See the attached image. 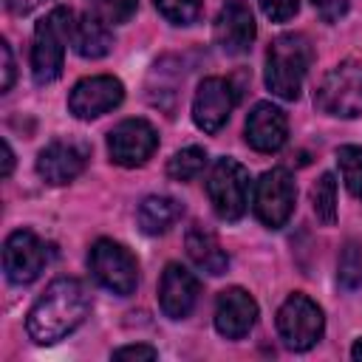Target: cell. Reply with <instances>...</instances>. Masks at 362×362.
Here are the masks:
<instances>
[{
	"instance_id": "ac0fdd59",
	"label": "cell",
	"mask_w": 362,
	"mask_h": 362,
	"mask_svg": "<svg viewBox=\"0 0 362 362\" xmlns=\"http://www.w3.org/2000/svg\"><path fill=\"white\" fill-rule=\"evenodd\" d=\"M184 246H187L189 260H192L201 272H206V274L215 277V274H223V272L229 269V255H226V249L221 246V240H218V235H215L212 229H206V226H201V223H192V226L187 229Z\"/></svg>"
},
{
	"instance_id": "5bb4252c",
	"label": "cell",
	"mask_w": 362,
	"mask_h": 362,
	"mask_svg": "<svg viewBox=\"0 0 362 362\" xmlns=\"http://www.w3.org/2000/svg\"><path fill=\"white\" fill-rule=\"evenodd\" d=\"M246 144L257 153H277L286 139H288V119L286 113L272 105V102H257L249 116H246V127H243Z\"/></svg>"
},
{
	"instance_id": "3957f363",
	"label": "cell",
	"mask_w": 362,
	"mask_h": 362,
	"mask_svg": "<svg viewBox=\"0 0 362 362\" xmlns=\"http://www.w3.org/2000/svg\"><path fill=\"white\" fill-rule=\"evenodd\" d=\"M74 11L65 6L51 8L34 28V45H31V76L37 85H51L62 74L65 62V45L71 42V25Z\"/></svg>"
},
{
	"instance_id": "83f0119b",
	"label": "cell",
	"mask_w": 362,
	"mask_h": 362,
	"mask_svg": "<svg viewBox=\"0 0 362 362\" xmlns=\"http://www.w3.org/2000/svg\"><path fill=\"white\" fill-rule=\"evenodd\" d=\"M317 14L325 20V23H337L345 11H348V0H311Z\"/></svg>"
},
{
	"instance_id": "ba28073f",
	"label": "cell",
	"mask_w": 362,
	"mask_h": 362,
	"mask_svg": "<svg viewBox=\"0 0 362 362\" xmlns=\"http://www.w3.org/2000/svg\"><path fill=\"white\" fill-rule=\"evenodd\" d=\"M294 204H297V184L288 175V170L274 167V170H266L255 181L252 206H255V215H257V221L263 226L280 229L291 218Z\"/></svg>"
},
{
	"instance_id": "d6a6232c",
	"label": "cell",
	"mask_w": 362,
	"mask_h": 362,
	"mask_svg": "<svg viewBox=\"0 0 362 362\" xmlns=\"http://www.w3.org/2000/svg\"><path fill=\"white\" fill-rule=\"evenodd\" d=\"M351 356H354L356 362H362V337L354 342V348H351Z\"/></svg>"
},
{
	"instance_id": "9c48e42d",
	"label": "cell",
	"mask_w": 362,
	"mask_h": 362,
	"mask_svg": "<svg viewBox=\"0 0 362 362\" xmlns=\"http://www.w3.org/2000/svg\"><path fill=\"white\" fill-rule=\"evenodd\" d=\"M48 263V246L31 232L17 229L3 243V272L14 286H28Z\"/></svg>"
},
{
	"instance_id": "7a4b0ae2",
	"label": "cell",
	"mask_w": 362,
	"mask_h": 362,
	"mask_svg": "<svg viewBox=\"0 0 362 362\" xmlns=\"http://www.w3.org/2000/svg\"><path fill=\"white\" fill-rule=\"evenodd\" d=\"M311 59H314V48L305 34L288 31L274 37V42L266 51V88L274 96L294 102L303 90Z\"/></svg>"
},
{
	"instance_id": "9a60e30c",
	"label": "cell",
	"mask_w": 362,
	"mask_h": 362,
	"mask_svg": "<svg viewBox=\"0 0 362 362\" xmlns=\"http://www.w3.org/2000/svg\"><path fill=\"white\" fill-rule=\"evenodd\" d=\"M257 320V303L249 291H243L240 286L223 288L218 294L215 303V331L226 339H240L252 331Z\"/></svg>"
},
{
	"instance_id": "6da1fadb",
	"label": "cell",
	"mask_w": 362,
	"mask_h": 362,
	"mask_svg": "<svg viewBox=\"0 0 362 362\" xmlns=\"http://www.w3.org/2000/svg\"><path fill=\"white\" fill-rule=\"evenodd\" d=\"M90 300L76 277H57L28 311L25 331L37 345H54L82 325Z\"/></svg>"
},
{
	"instance_id": "d6986e66",
	"label": "cell",
	"mask_w": 362,
	"mask_h": 362,
	"mask_svg": "<svg viewBox=\"0 0 362 362\" xmlns=\"http://www.w3.org/2000/svg\"><path fill=\"white\" fill-rule=\"evenodd\" d=\"M71 45L79 57L85 59H99L113 48V34L107 28L105 20H99L96 14H82L74 17L71 25Z\"/></svg>"
},
{
	"instance_id": "8fae6325",
	"label": "cell",
	"mask_w": 362,
	"mask_h": 362,
	"mask_svg": "<svg viewBox=\"0 0 362 362\" xmlns=\"http://www.w3.org/2000/svg\"><path fill=\"white\" fill-rule=\"evenodd\" d=\"M122 99H124V85L116 76H107V74L85 76L68 93V110L76 119L90 122V119H99V116L110 113L113 107H119Z\"/></svg>"
},
{
	"instance_id": "f546056e",
	"label": "cell",
	"mask_w": 362,
	"mask_h": 362,
	"mask_svg": "<svg viewBox=\"0 0 362 362\" xmlns=\"http://www.w3.org/2000/svg\"><path fill=\"white\" fill-rule=\"evenodd\" d=\"M0 57H3V82H0V90L8 93L11 85H14V57H11V45L6 40L0 42Z\"/></svg>"
},
{
	"instance_id": "7402d4cb",
	"label": "cell",
	"mask_w": 362,
	"mask_h": 362,
	"mask_svg": "<svg viewBox=\"0 0 362 362\" xmlns=\"http://www.w3.org/2000/svg\"><path fill=\"white\" fill-rule=\"evenodd\" d=\"M337 164H339V175L345 181L348 192L362 201V147L359 144H342L337 150Z\"/></svg>"
},
{
	"instance_id": "4fadbf2b",
	"label": "cell",
	"mask_w": 362,
	"mask_h": 362,
	"mask_svg": "<svg viewBox=\"0 0 362 362\" xmlns=\"http://www.w3.org/2000/svg\"><path fill=\"white\" fill-rule=\"evenodd\" d=\"M255 34H257V25H255L252 8L243 0H229L218 11V17H215V42L223 54H229V57L246 54L255 42Z\"/></svg>"
},
{
	"instance_id": "f1b7e54d",
	"label": "cell",
	"mask_w": 362,
	"mask_h": 362,
	"mask_svg": "<svg viewBox=\"0 0 362 362\" xmlns=\"http://www.w3.org/2000/svg\"><path fill=\"white\" fill-rule=\"evenodd\" d=\"M158 351L153 345H124V348H116L113 351V359H156Z\"/></svg>"
},
{
	"instance_id": "277c9868",
	"label": "cell",
	"mask_w": 362,
	"mask_h": 362,
	"mask_svg": "<svg viewBox=\"0 0 362 362\" xmlns=\"http://www.w3.org/2000/svg\"><path fill=\"white\" fill-rule=\"evenodd\" d=\"M314 105L325 116L356 119L362 116V62L345 59L334 65L314 90Z\"/></svg>"
},
{
	"instance_id": "1f68e13d",
	"label": "cell",
	"mask_w": 362,
	"mask_h": 362,
	"mask_svg": "<svg viewBox=\"0 0 362 362\" xmlns=\"http://www.w3.org/2000/svg\"><path fill=\"white\" fill-rule=\"evenodd\" d=\"M37 3H40V0H6L8 11H14V14H28Z\"/></svg>"
},
{
	"instance_id": "ffe728a7",
	"label": "cell",
	"mask_w": 362,
	"mask_h": 362,
	"mask_svg": "<svg viewBox=\"0 0 362 362\" xmlns=\"http://www.w3.org/2000/svg\"><path fill=\"white\" fill-rule=\"evenodd\" d=\"M184 215V206L170 195H147L139 204V229L144 235H164L170 226H175Z\"/></svg>"
},
{
	"instance_id": "4dcf8cb0",
	"label": "cell",
	"mask_w": 362,
	"mask_h": 362,
	"mask_svg": "<svg viewBox=\"0 0 362 362\" xmlns=\"http://www.w3.org/2000/svg\"><path fill=\"white\" fill-rule=\"evenodd\" d=\"M11 167H14V153H11V144L3 139V170H0V175L8 178L11 175Z\"/></svg>"
},
{
	"instance_id": "2e32d148",
	"label": "cell",
	"mask_w": 362,
	"mask_h": 362,
	"mask_svg": "<svg viewBox=\"0 0 362 362\" xmlns=\"http://www.w3.org/2000/svg\"><path fill=\"white\" fill-rule=\"evenodd\" d=\"M88 164V147L76 141H51L37 156V173L45 184L62 187L74 181Z\"/></svg>"
},
{
	"instance_id": "5b68a950",
	"label": "cell",
	"mask_w": 362,
	"mask_h": 362,
	"mask_svg": "<svg viewBox=\"0 0 362 362\" xmlns=\"http://www.w3.org/2000/svg\"><path fill=\"white\" fill-rule=\"evenodd\" d=\"M325 331L322 308L303 291H294L286 297V303L277 311V334L288 351H308L320 342Z\"/></svg>"
},
{
	"instance_id": "44dd1931",
	"label": "cell",
	"mask_w": 362,
	"mask_h": 362,
	"mask_svg": "<svg viewBox=\"0 0 362 362\" xmlns=\"http://www.w3.org/2000/svg\"><path fill=\"white\" fill-rule=\"evenodd\" d=\"M337 280L348 291L362 286V243L359 240H345L339 252V263H337Z\"/></svg>"
},
{
	"instance_id": "8992f818",
	"label": "cell",
	"mask_w": 362,
	"mask_h": 362,
	"mask_svg": "<svg viewBox=\"0 0 362 362\" xmlns=\"http://www.w3.org/2000/svg\"><path fill=\"white\" fill-rule=\"evenodd\" d=\"M88 269L93 274V280L119 294V297H127L136 291L139 286V263L136 257L130 255V249H124L122 243L110 240V238H102L90 246V255H88Z\"/></svg>"
},
{
	"instance_id": "e0dca14e",
	"label": "cell",
	"mask_w": 362,
	"mask_h": 362,
	"mask_svg": "<svg viewBox=\"0 0 362 362\" xmlns=\"http://www.w3.org/2000/svg\"><path fill=\"white\" fill-rule=\"evenodd\" d=\"M198 291L201 286L189 269H184L181 263H167L158 283V305L170 320L189 317V311L198 303Z\"/></svg>"
},
{
	"instance_id": "30bf717a",
	"label": "cell",
	"mask_w": 362,
	"mask_h": 362,
	"mask_svg": "<svg viewBox=\"0 0 362 362\" xmlns=\"http://www.w3.org/2000/svg\"><path fill=\"white\" fill-rule=\"evenodd\" d=\"M158 147V133L147 119H124L107 133L110 161L119 167H141Z\"/></svg>"
},
{
	"instance_id": "7c38bea8",
	"label": "cell",
	"mask_w": 362,
	"mask_h": 362,
	"mask_svg": "<svg viewBox=\"0 0 362 362\" xmlns=\"http://www.w3.org/2000/svg\"><path fill=\"white\" fill-rule=\"evenodd\" d=\"M235 102H238V96H235V88H232L229 79L206 76L198 85L195 99H192V122L204 133H218L229 122V113H232Z\"/></svg>"
},
{
	"instance_id": "cb8c5ba5",
	"label": "cell",
	"mask_w": 362,
	"mask_h": 362,
	"mask_svg": "<svg viewBox=\"0 0 362 362\" xmlns=\"http://www.w3.org/2000/svg\"><path fill=\"white\" fill-rule=\"evenodd\" d=\"M206 167V150L204 147H184L167 161V175L173 181H192Z\"/></svg>"
},
{
	"instance_id": "52a82bcc",
	"label": "cell",
	"mask_w": 362,
	"mask_h": 362,
	"mask_svg": "<svg viewBox=\"0 0 362 362\" xmlns=\"http://www.w3.org/2000/svg\"><path fill=\"white\" fill-rule=\"evenodd\" d=\"M206 195L221 221H240L249 204V170L235 158H218L206 181Z\"/></svg>"
},
{
	"instance_id": "d4e9b609",
	"label": "cell",
	"mask_w": 362,
	"mask_h": 362,
	"mask_svg": "<svg viewBox=\"0 0 362 362\" xmlns=\"http://www.w3.org/2000/svg\"><path fill=\"white\" fill-rule=\"evenodd\" d=\"M158 14L173 25H192L201 17V0H153Z\"/></svg>"
},
{
	"instance_id": "603a6c76",
	"label": "cell",
	"mask_w": 362,
	"mask_h": 362,
	"mask_svg": "<svg viewBox=\"0 0 362 362\" xmlns=\"http://www.w3.org/2000/svg\"><path fill=\"white\" fill-rule=\"evenodd\" d=\"M311 206H314V215L325 226L337 221V181L331 173H322L320 181L311 187Z\"/></svg>"
},
{
	"instance_id": "4316f807",
	"label": "cell",
	"mask_w": 362,
	"mask_h": 362,
	"mask_svg": "<svg viewBox=\"0 0 362 362\" xmlns=\"http://www.w3.org/2000/svg\"><path fill=\"white\" fill-rule=\"evenodd\" d=\"M257 6L272 23H286L297 14L300 0H257Z\"/></svg>"
},
{
	"instance_id": "484cf974",
	"label": "cell",
	"mask_w": 362,
	"mask_h": 362,
	"mask_svg": "<svg viewBox=\"0 0 362 362\" xmlns=\"http://www.w3.org/2000/svg\"><path fill=\"white\" fill-rule=\"evenodd\" d=\"M93 14L99 20H105L107 25H122L136 14L139 0H88Z\"/></svg>"
}]
</instances>
